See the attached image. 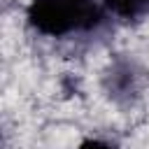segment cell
Wrapping results in <instances>:
<instances>
[{
  "label": "cell",
  "instance_id": "1",
  "mask_svg": "<svg viewBox=\"0 0 149 149\" xmlns=\"http://www.w3.org/2000/svg\"><path fill=\"white\" fill-rule=\"evenodd\" d=\"M33 30L47 37L88 33L102 21L100 0H33L26 9Z\"/></svg>",
  "mask_w": 149,
  "mask_h": 149
},
{
  "label": "cell",
  "instance_id": "2",
  "mask_svg": "<svg viewBox=\"0 0 149 149\" xmlns=\"http://www.w3.org/2000/svg\"><path fill=\"white\" fill-rule=\"evenodd\" d=\"M100 5L119 19H140L149 14V0H100Z\"/></svg>",
  "mask_w": 149,
  "mask_h": 149
},
{
  "label": "cell",
  "instance_id": "3",
  "mask_svg": "<svg viewBox=\"0 0 149 149\" xmlns=\"http://www.w3.org/2000/svg\"><path fill=\"white\" fill-rule=\"evenodd\" d=\"M77 149H119V147H116V144H112V142L98 140V137H88V140H84Z\"/></svg>",
  "mask_w": 149,
  "mask_h": 149
}]
</instances>
